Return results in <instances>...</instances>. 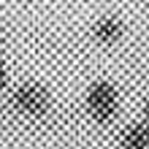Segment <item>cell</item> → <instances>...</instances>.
Masks as SVG:
<instances>
[{
  "mask_svg": "<svg viewBox=\"0 0 149 149\" xmlns=\"http://www.w3.org/2000/svg\"><path fill=\"white\" fill-rule=\"evenodd\" d=\"M6 103L11 109V114H16V117H22L27 122H41L54 111L52 90L41 81H19V84L8 87Z\"/></svg>",
  "mask_w": 149,
  "mask_h": 149,
  "instance_id": "cell-1",
  "label": "cell"
},
{
  "mask_svg": "<svg viewBox=\"0 0 149 149\" xmlns=\"http://www.w3.org/2000/svg\"><path fill=\"white\" fill-rule=\"evenodd\" d=\"M84 111L95 125H114L122 114V92L111 79H95L84 90Z\"/></svg>",
  "mask_w": 149,
  "mask_h": 149,
  "instance_id": "cell-2",
  "label": "cell"
},
{
  "mask_svg": "<svg viewBox=\"0 0 149 149\" xmlns=\"http://www.w3.org/2000/svg\"><path fill=\"white\" fill-rule=\"evenodd\" d=\"M92 41L98 43V46H117V43L125 38V22L119 19L117 14H103L100 19H95L92 22Z\"/></svg>",
  "mask_w": 149,
  "mask_h": 149,
  "instance_id": "cell-3",
  "label": "cell"
},
{
  "mask_svg": "<svg viewBox=\"0 0 149 149\" xmlns=\"http://www.w3.org/2000/svg\"><path fill=\"white\" fill-rule=\"evenodd\" d=\"M119 149H149V122L136 119L119 130Z\"/></svg>",
  "mask_w": 149,
  "mask_h": 149,
  "instance_id": "cell-4",
  "label": "cell"
},
{
  "mask_svg": "<svg viewBox=\"0 0 149 149\" xmlns=\"http://www.w3.org/2000/svg\"><path fill=\"white\" fill-rule=\"evenodd\" d=\"M8 87H11V73H8L6 57H3V52H0V95H6Z\"/></svg>",
  "mask_w": 149,
  "mask_h": 149,
  "instance_id": "cell-5",
  "label": "cell"
},
{
  "mask_svg": "<svg viewBox=\"0 0 149 149\" xmlns=\"http://www.w3.org/2000/svg\"><path fill=\"white\" fill-rule=\"evenodd\" d=\"M8 111H11V109H8L6 98H3V95H0V127H3V122H6V117H8Z\"/></svg>",
  "mask_w": 149,
  "mask_h": 149,
  "instance_id": "cell-6",
  "label": "cell"
},
{
  "mask_svg": "<svg viewBox=\"0 0 149 149\" xmlns=\"http://www.w3.org/2000/svg\"><path fill=\"white\" fill-rule=\"evenodd\" d=\"M141 119H144V122H149V95H146L144 103H141Z\"/></svg>",
  "mask_w": 149,
  "mask_h": 149,
  "instance_id": "cell-7",
  "label": "cell"
},
{
  "mask_svg": "<svg viewBox=\"0 0 149 149\" xmlns=\"http://www.w3.org/2000/svg\"><path fill=\"white\" fill-rule=\"evenodd\" d=\"M3 46H6V27L0 24V52H3Z\"/></svg>",
  "mask_w": 149,
  "mask_h": 149,
  "instance_id": "cell-8",
  "label": "cell"
}]
</instances>
